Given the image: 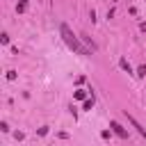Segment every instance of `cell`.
<instances>
[{"label": "cell", "instance_id": "obj_4", "mask_svg": "<svg viewBox=\"0 0 146 146\" xmlns=\"http://www.w3.org/2000/svg\"><path fill=\"white\" fill-rule=\"evenodd\" d=\"M73 98H78V100H87V91H84V89H75V91H73Z\"/></svg>", "mask_w": 146, "mask_h": 146}, {"label": "cell", "instance_id": "obj_10", "mask_svg": "<svg viewBox=\"0 0 146 146\" xmlns=\"http://www.w3.org/2000/svg\"><path fill=\"white\" fill-rule=\"evenodd\" d=\"M7 80H16V71H7Z\"/></svg>", "mask_w": 146, "mask_h": 146}, {"label": "cell", "instance_id": "obj_9", "mask_svg": "<svg viewBox=\"0 0 146 146\" xmlns=\"http://www.w3.org/2000/svg\"><path fill=\"white\" fill-rule=\"evenodd\" d=\"M137 75L144 78V75H146V66H139V68H137Z\"/></svg>", "mask_w": 146, "mask_h": 146}, {"label": "cell", "instance_id": "obj_11", "mask_svg": "<svg viewBox=\"0 0 146 146\" xmlns=\"http://www.w3.org/2000/svg\"><path fill=\"white\" fill-rule=\"evenodd\" d=\"M0 130H2V132H9V125H7V121H2V123H0Z\"/></svg>", "mask_w": 146, "mask_h": 146}, {"label": "cell", "instance_id": "obj_2", "mask_svg": "<svg viewBox=\"0 0 146 146\" xmlns=\"http://www.w3.org/2000/svg\"><path fill=\"white\" fill-rule=\"evenodd\" d=\"M110 130H112V132H116L121 139H128V130H125L119 121H112V123H110Z\"/></svg>", "mask_w": 146, "mask_h": 146}, {"label": "cell", "instance_id": "obj_6", "mask_svg": "<svg viewBox=\"0 0 146 146\" xmlns=\"http://www.w3.org/2000/svg\"><path fill=\"white\" fill-rule=\"evenodd\" d=\"M91 107H94V96L84 100V105H82V110H84V112H91Z\"/></svg>", "mask_w": 146, "mask_h": 146}, {"label": "cell", "instance_id": "obj_12", "mask_svg": "<svg viewBox=\"0 0 146 146\" xmlns=\"http://www.w3.org/2000/svg\"><path fill=\"white\" fill-rule=\"evenodd\" d=\"M39 135H41V137L48 135V125H41V128H39Z\"/></svg>", "mask_w": 146, "mask_h": 146}, {"label": "cell", "instance_id": "obj_8", "mask_svg": "<svg viewBox=\"0 0 146 146\" xmlns=\"http://www.w3.org/2000/svg\"><path fill=\"white\" fill-rule=\"evenodd\" d=\"M0 41L7 46V43H9V34H7V32H2V34H0Z\"/></svg>", "mask_w": 146, "mask_h": 146}, {"label": "cell", "instance_id": "obj_5", "mask_svg": "<svg viewBox=\"0 0 146 146\" xmlns=\"http://www.w3.org/2000/svg\"><path fill=\"white\" fill-rule=\"evenodd\" d=\"M119 66H121L123 71H128V73H132V68H130V64H128V59H125V57H121V59H119Z\"/></svg>", "mask_w": 146, "mask_h": 146}, {"label": "cell", "instance_id": "obj_1", "mask_svg": "<svg viewBox=\"0 0 146 146\" xmlns=\"http://www.w3.org/2000/svg\"><path fill=\"white\" fill-rule=\"evenodd\" d=\"M59 34H62L64 43H66L73 52H78V55H89V48H87V46H82L80 36H75V34H73V30H71L66 23H62V25H59Z\"/></svg>", "mask_w": 146, "mask_h": 146}, {"label": "cell", "instance_id": "obj_7", "mask_svg": "<svg viewBox=\"0 0 146 146\" xmlns=\"http://www.w3.org/2000/svg\"><path fill=\"white\" fill-rule=\"evenodd\" d=\"M25 9H27V0H21V2L16 5V11H18V14H23Z\"/></svg>", "mask_w": 146, "mask_h": 146}, {"label": "cell", "instance_id": "obj_3", "mask_svg": "<svg viewBox=\"0 0 146 146\" xmlns=\"http://www.w3.org/2000/svg\"><path fill=\"white\" fill-rule=\"evenodd\" d=\"M125 116H128V123H130V125H132V128H135V130H137V132H139V135H141V137L146 139V128H144V125H141V123H139V121H137L135 116H130L128 112H125Z\"/></svg>", "mask_w": 146, "mask_h": 146}]
</instances>
